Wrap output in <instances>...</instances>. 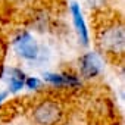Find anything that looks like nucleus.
<instances>
[{"label": "nucleus", "instance_id": "nucleus-1", "mask_svg": "<svg viewBox=\"0 0 125 125\" xmlns=\"http://www.w3.org/2000/svg\"><path fill=\"white\" fill-rule=\"evenodd\" d=\"M125 35H124V28L122 25L112 24L106 27L102 34H100V46L103 50L110 52V53H124V43Z\"/></svg>", "mask_w": 125, "mask_h": 125}, {"label": "nucleus", "instance_id": "nucleus-2", "mask_svg": "<svg viewBox=\"0 0 125 125\" xmlns=\"http://www.w3.org/2000/svg\"><path fill=\"white\" fill-rule=\"evenodd\" d=\"M62 118L60 106L53 100H44L34 109V121L38 125H54Z\"/></svg>", "mask_w": 125, "mask_h": 125}, {"label": "nucleus", "instance_id": "nucleus-3", "mask_svg": "<svg viewBox=\"0 0 125 125\" xmlns=\"http://www.w3.org/2000/svg\"><path fill=\"white\" fill-rule=\"evenodd\" d=\"M15 47L19 52L21 56L27 57V59H35L37 53H38V47L35 44V41L31 38L30 34H22L15 40Z\"/></svg>", "mask_w": 125, "mask_h": 125}, {"label": "nucleus", "instance_id": "nucleus-4", "mask_svg": "<svg viewBox=\"0 0 125 125\" xmlns=\"http://www.w3.org/2000/svg\"><path fill=\"white\" fill-rule=\"evenodd\" d=\"M99 71H100V62L96 57V54L88 53L81 57V72L84 77H87V78L96 77L99 74Z\"/></svg>", "mask_w": 125, "mask_h": 125}, {"label": "nucleus", "instance_id": "nucleus-5", "mask_svg": "<svg viewBox=\"0 0 125 125\" xmlns=\"http://www.w3.org/2000/svg\"><path fill=\"white\" fill-rule=\"evenodd\" d=\"M72 15H74V21H75V25L78 28V32L83 38L84 43L88 41V35H87V28H85V24H84V19H83V15H81V10L78 8L77 3H72Z\"/></svg>", "mask_w": 125, "mask_h": 125}, {"label": "nucleus", "instance_id": "nucleus-6", "mask_svg": "<svg viewBox=\"0 0 125 125\" xmlns=\"http://www.w3.org/2000/svg\"><path fill=\"white\" fill-rule=\"evenodd\" d=\"M24 80H25V75H24L21 71H18V69H12L10 88H12L13 91H16V90L22 88V85H24Z\"/></svg>", "mask_w": 125, "mask_h": 125}, {"label": "nucleus", "instance_id": "nucleus-7", "mask_svg": "<svg viewBox=\"0 0 125 125\" xmlns=\"http://www.w3.org/2000/svg\"><path fill=\"white\" fill-rule=\"evenodd\" d=\"M46 80L53 83V84H59V85L66 84V78L62 77V75H52V74H49V75H46Z\"/></svg>", "mask_w": 125, "mask_h": 125}, {"label": "nucleus", "instance_id": "nucleus-8", "mask_svg": "<svg viewBox=\"0 0 125 125\" xmlns=\"http://www.w3.org/2000/svg\"><path fill=\"white\" fill-rule=\"evenodd\" d=\"M87 3L90 5V6H102L103 3H104V0H87Z\"/></svg>", "mask_w": 125, "mask_h": 125}, {"label": "nucleus", "instance_id": "nucleus-9", "mask_svg": "<svg viewBox=\"0 0 125 125\" xmlns=\"http://www.w3.org/2000/svg\"><path fill=\"white\" fill-rule=\"evenodd\" d=\"M37 83H38V81H37L35 78H30V80L27 81V85H28L30 88H34V87L37 85Z\"/></svg>", "mask_w": 125, "mask_h": 125}, {"label": "nucleus", "instance_id": "nucleus-10", "mask_svg": "<svg viewBox=\"0 0 125 125\" xmlns=\"http://www.w3.org/2000/svg\"><path fill=\"white\" fill-rule=\"evenodd\" d=\"M5 96H6L5 93H2V94H0V100H2V99H5Z\"/></svg>", "mask_w": 125, "mask_h": 125}]
</instances>
